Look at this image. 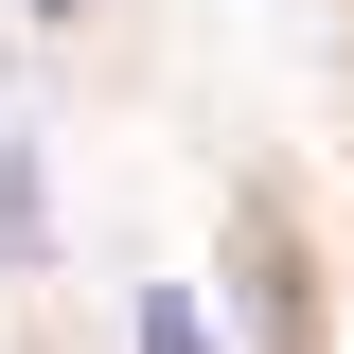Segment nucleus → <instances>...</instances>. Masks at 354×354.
<instances>
[{"label":"nucleus","mask_w":354,"mask_h":354,"mask_svg":"<svg viewBox=\"0 0 354 354\" xmlns=\"http://www.w3.org/2000/svg\"><path fill=\"white\" fill-rule=\"evenodd\" d=\"M213 319H230V354H337V266H319L283 160H248L213 213Z\"/></svg>","instance_id":"1"},{"label":"nucleus","mask_w":354,"mask_h":354,"mask_svg":"<svg viewBox=\"0 0 354 354\" xmlns=\"http://www.w3.org/2000/svg\"><path fill=\"white\" fill-rule=\"evenodd\" d=\"M53 248H71V213H53V142H36V124H0V266L36 283Z\"/></svg>","instance_id":"2"},{"label":"nucleus","mask_w":354,"mask_h":354,"mask_svg":"<svg viewBox=\"0 0 354 354\" xmlns=\"http://www.w3.org/2000/svg\"><path fill=\"white\" fill-rule=\"evenodd\" d=\"M124 354H230V319H213V283H177V266H160V283L124 301Z\"/></svg>","instance_id":"3"},{"label":"nucleus","mask_w":354,"mask_h":354,"mask_svg":"<svg viewBox=\"0 0 354 354\" xmlns=\"http://www.w3.org/2000/svg\"><path fill=\"white\" fill-rule=\"evenodd\" d=\"M18 36H88V0H18Z\"/></svg>","instance_id":"4"}]
</instances>
